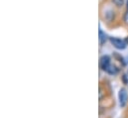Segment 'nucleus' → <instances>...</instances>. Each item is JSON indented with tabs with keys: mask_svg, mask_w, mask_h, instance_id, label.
<instances>
[{
	"mask_svg": "<svg viewBox=\"0 0 128 118\" xmlns=\"http://www.w3.org/2000/svg\"><path fill=\"white\" fill-rule=\"evenodd\" d=\"M124 41H125V43H126V44L128 45V37H127V38H125V39H124Z\"/></svg>",
	"mask_w": 128,
	"mask_h": 118,
	"instance_id": "1a4fd4ad",
	"label": "nucleus"
},
{
	"mask_svg": "<svg viewBox=\"0 0 128 118\" xmlns=\"http://www.w3.org/2000/svg\"><path fill=\"white\" fill-rule=\"evenodd\" d=\"M105 72H107V74H110V76H116V74H119V68H118V66H116L115 64H110V66L107 68V70H105Z\"/></svg>",
	"mask_w": 128,
	"mask_h": 118,
	"instance_id": "20e7f679",
	"label": "nucleus"
},
{
	"mask_svg": "<svg viewBox=\"0 0 128 118\" xmlns=\"http://www.w3.org/2000/svg\"><path fill=\"white\" fill-rule=\"evenodd\" d=\"M102 98V90L101 88H99V99H101Z\"/></svg>",
	"mask_w": 128,
	"mask_h": 118,
	"instance_id": "6e6552de",
	"label": "nucleus"
},
{
	"mask_svg": "<svg viewBox=\"0 0 128 118\" xmlns=\"http://www.w3.org/2000/svg\"><path fill=\"white\" fill-rule=\"evenodd\" d=\"M118 100H119V105L120 107H125L128 102V93L125 88H121L118 92Z\"/></svg>",
	"mask_w": 128,
	"mask_h": 118,
	"instance_id": "f03ea898",
	"label": "nucleus"
},
{
	"mask_svg": "<svg viewBox=\"0 0 128 118\" xmlns=\"http://www.w3.org/2000/svg\"><path fill=\"white\" fill-rule=\"evenodd\" d=\"M98 40H99V44L101 46L106 42V35L101 29H99V32H98Z\"/></svg>",
	"mask_w": 128,
	"mask_h": 118,
	"instance_id": "39448f33",
	"label": "nucleus"
},
{
	"mask_svg": "<svg viewBox=\"0 0 128 118\" xmlns=\"http://www.w3.org/2000/svg\"><path fill=\"white\" fill-rule=\"evenodd\" d=\"M109 41L110 43L112 44V46L117 49V50H124L127 46V44L125 43L124 40L122 39H119V38H113V37H110L109 38Z\"/></svg>",
	"mask_w": 128,
	"mask_h": 118,
	"instance_id": "f257e3e1",
	"label": "nucleus"
},
{
	"mask_svg": "<svg viewBox=\"0 0 128 118\" xmlns=\"http://www.w3.org/2000/svg\"><path fill=\"white\" fill-rule=\"evenodd\" d=\"M112 2L117 7H122L124 4V0H112Z\"/></svg>",
	"mask_w": 128,
	"mask_h": 118,
	"instance_id": "423d86ee",
	"label": "nucleus"
},
{
	"mask_svg": "<svg viewBox=\"0 0 128 118\" xmlns=\"http://www.w3.org/2000/svg\"><path fill=\"white\" fill-rule=\"evenodd\" d=\"M110 57L109 56H106V55H104V56H102L100 60H99V66H100V68L102 70H107V68L110 66Z\"/></svg>",
	"mask_w": 128,
	"mask_h": 118,
	"instance_id": "7ed1b4c3",
	"label": "nucleus"
},
{
	"mask_svg": "<svg viewBox=\"0 0 128 118\" xmlns=\"http://www.w3.org/2000/svg\"><path fill=\"white\" fill-rule=\"evenodd\" d=\"M124 22L128 25V9L127 11H126V13L124 14Z\"/></svg>",
	"mask_w": 128,
	"mask_h": 118,
	"instance_id": "0eeeda50",
	"label": "nucleus"
}]
</instances>
